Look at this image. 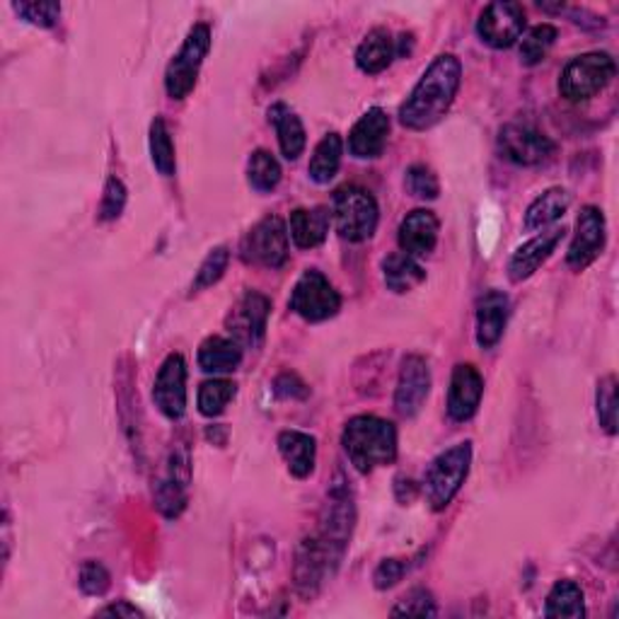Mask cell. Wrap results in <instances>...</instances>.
<instances>
[{
	"label": "cell",
	"mask_w": 619,
	"mask_h": 619,
	"mask_svg": "<svg viewBox=\"0 0 619 619\" xmlns=\"http://www.w3.org/2000/svg\"><path fill=\"white\" fill-rule=\"evenodd\" d=\"M460 83H463V63H460L457 56H436L400 107L402 127H407L409 131L433 129L453 107Z\"/></svg>",
	"instance_id": "obj_1"
},
{
	"label": "cell",
	"mask_w": 619,
	"mask_h": 619,
	"mask_svg": "<svg viewBox=\"0 0 619 619\" xmlns=\"http://www.w3.org/2000/svg\"><path fill=\"white\" fill-rule=\"evenodd\" d=\"M342 445L348 463L361 475H370L376 467L392 465L397 460V429L380 416H354L344 426Z\"/></svg>",
	"instance_id": "obj_2"
},
{
	"label": "cell",
	"mask_w": 619,
	"mask_h": 619,
	"mask_svg": "<svg viewBox=\"0 0 619 619\" xmlns=\"http://www.w3.org/2000/svg\"><path fill=\"white\" fill-rule=\"evenodd\" d=\"M472 467V443H457L443 450L426 469L424 497L431 511H445L463 489Z\"/></svg>",
	"instance_id": "obj_3"
},
{
	"label": "cell",
	"mask_w": 619,
	"mask_h": 619,
	"mask_svg": "<svg viewBox=\"0 0 619 619\" xmlns=\"http://www.w3.org/2000/svg\"><path fill=\"white\" fill-rule=\"evenodd\" d=\"M332 218L344 240L366 242L378 230V201L364 187H342L332 201Z\"/></svg>",
	"instance_id": "obj_4"
},
{
	"label": "cell",
	"mask_w": 619,
	"mask_h": 619,
	"mask_svg": "<svg viewBox=\"0 0 619 619\" xmlns=\"http://www.w3.org/2000/svg\"><path fill=\"white\" fill-rule=\"evenodd\" d=\"M617 63L610 53L588 51L571 59L559 75V93L569 103H585L612 83Z\"/></svg>",
	"instance_id": "obj_5"
},
{
	"label": "cell",
	"mask_w": 619,
	"mask_h": 619,
	"mask_svg": "<svg viewBox=\"0 0 619 619\" xmlns=\"http://www.w3.org/2000/svg\"><path fill=\"white\" fill-rule=\"evenodd\" d=\"M211 49V27L206 22H197L184 37L182 47L172 56L165 71V90L172 99H184L194 90L201 66Z\"/></svg>",
	"instance_id": "obj_6"
},
{
	"label": "cell",
	"mask_w": 619,
	"mask_h": 619,
	"mask_svg": "<svg viewBox=\"0 0 619 619\" xmlns=\"http://www.w3.org/2000/svg\"><path fill=\"white\" fill-rule=\"evenodd\" d=\"M290 310L306 322H324L342 310V296L318 269H308L290 290Z\"/></svg>",
	"instance_id": "obj_7"
},
{
	"label": "cell",
	"mask_w": 619,
	"mask_h": 619,
	"mask_svg": "<svg viewBox=\"0 0 619 619\" xmlns=\"http://www.w3.org/2000/svg\"><path fill=\"white\" fill-rule=\"evenodd\" d=\"M288 225L278 216H266L245 235L240 254L247 264L281 269L288 259Z\"/></svg>",
	"instance_id": "obj_8"
},
{
	"label": "cell",
	"mask_w": 619,
	"mask_h": 619,
	"mask_svg": "<svg viewBox=\"0 0 619 619\" xmlns=\"http://www.w3.org/2000/svg\"><path fill=\"white\" fill-rule=\"evenodd\" d=\"M269 314H272V300L259 290H245L225 318V330L242 348H257L266 336Z\"/></svg>",
	"instance_id": "obj_9"
},
{
	"label": "cell",
	"mask_w": 619,
	"mask_h": 619,
	"mask_svg": "<svg viewBox=\"0 0 619 619\" xmlns=\"http://www.w3.org/2000/svg\"><path fill=\"white\" fill-rule=\"evenodd\" d=\"M525 25L527 15L521 3L499 0V3H489L479 13L477 35L491 49H511L513 44L521 41Z\"/></svg>",
	"instance_id": "obj_10"
},
{
	"label": "cell",
	"mask_w": 619,
	"mask_h": 619,
	"mask_svg": "<svg viewBox=\"0 0 619 619\" xmlns=\"http://www.w3.org/2000/svg\"><path fill=\"white\" fill-rule=\"evenodd\" d=\"M189 481H191V463H189V450L177 445L170 460H167L165 475L155 481L153 487V501L155 509L160 511L165 517H179L187 509L189 501Z\"/></svg>",
	"instance_id": "obj_11"
},
{
	"label": "cell",
	"mask_w": 619,
	"mask_h": 619,
	"mask_svg": "<svg viewBox=\"0 0 619 619\" xmlns=\"http://www.w3.org/2000/svg\"><path fill=\"white\" fill-rule=\"evenodd\" d=\"M557 145L543 131L527 123H505L499 131V153L505 160L521 167H535L555 155Z\"/></svg>",
	"instance_id": "obj_12"
},
{
	"label": "cell",
	"mask_w": 619,
	"mask_h": 619,
	"mask_svg": "<svg viewBox=\"0 0 619 619\" xmlns=\"http://www.w3.org/2000/svg\"><path fill=\"white\" fill-rule=\"evenodd\" d=\"M607 245V223L598 206H583L576 221V233L567 252V264L573 272H585Z\"/></svg>",
	"instance_id": "obj_13"
},
{
	"label": "cell",
	"mask_w": 619,
	"mask_h": 619,
	"mask_svg": "<svg viewBox=\"0 0 619 619\" xmlns=\"http://www.w3.org/2000/svg\"><path fill=\"white\" fill-rule=\"evenodd\" d=\"M153 402L165 419L179 421L187 412V361L182 354H170L157 370Z\"/></svg>",
	"instance_id": "obj_14"
},
{
	"label": "cell",
	"mask_w": 619,
	"mask_h": 619,
	"mask_svg": "<svg viewBox=\"0 0 619 619\" xmlns=\"http://www.w3.org/2000/svg\"><path fill=\"white\" fill-rule=\"evenodd\" d=\"M431 392V368L419 354L404 356L400 366V380L395 390V409L404 419H412L421 412L426 397Z\"/></svg>",
	"instance_id": "obj_15"
},
{
	"label": "cell",
	"mask_w": 619,
	"mask_h": 619,
	"mask_svg": "<svg viewBox=\"0 0 619 619\" xmlns=\"http://www.w3.org/2000/svg\"><path fill=\"white\" fill-rule=\"evenodd\" d=\"M484 395V378L472 364H457L450 376L448 414L453 421H469L477 414Z\"/></svg>",
	"instance_id": "obj_16"
},
{
	"label": "cell",
	"mask_w": 619,
	"mask_h": 619,
	"mask_svg": "<svg viewBox=\"0 0 619 619\" xmlns=\"http://www.w3.org/2000/svg\"><path fill=\"white\" fill-rule=\"evenodd\" d=\"M390 136V115L385 109L373 107L354 123L348 133V153L356 160H376L382 155Z\"/></svg>",
	"instance_id": "obj_17"
},
{
	"label": "cell",
	"mask_w": 619,
	"mask_h": 619,
	"mask_svg": "<svg viewBox=\"0 0 619 619\" xmlns=\"http://www.w3.org/2000/svg\"><path fill=\"white\" fill-rule=\"evenodd\" d=\"M438 230H441V223H438L433 211L416 209L407 213L397 230L400 250L414 259L429 257L438 245Z\"/></svg>",
	"instance_id": "obj_18"
},
{
	"label": "cell",
	"mask_w": 619,
	"mask_h": 619,
	"mask_svg": "<svg viewBox=\"0 0 619 619\" xmlns=\"http://www.w3.org/2000/svg\"><path fill=\"white\" fill-rule=\"evenodd\" d=\"M564 233H567L564 228H551L547 233L535 235L533 240H527L525 245L517 247L513 257L509 259V278L513 284H523V281L531 278L537 269L555 254L557 245L564 240Z\"/></svg>",
	"instance_id": "obj_19"
},
{
	"label": "cell",
	"mask_w": 619,
	"mask_h": 619,
	"mask_svg": "<svg viewBox=\"0 0 619 619\" xmlns=\"http://www.w3.org/2000/svg\"><path fill=\"white\" fill-rule=\"evenodd\" d=\"M511 314V300L503 290H487L477 302V344L489 352V348L501 342L509 324Z\"/></svg>",
	"instance_id": "obj_20"
},
{
	"label": "cell",
	"mask_w": 619,
	"mask_h": 619,
	"mask_svg": "<svg viewBox=\"0 0 619 619\" xmlns=\"http://www.w3.org/2000/svg\"><path fill=\"white\" fill-rule=\"evenodd\" d=\"M332 225V211L318 206V209H296L290 213L288 221V235L290 240L300 250H312L328 240Z\"/></svg>",
	"instance_id": "obj_21"
},
{
	"label": "cell",
	"mask_w": 619,
	"mask_h": 619,
	"mask_svg": "<svg viewBox=\"0 0 619 619\" xmlns=\"http://www.w3.org/2000/svg\"><path fill=\"white\" fill-rule=\"evenodd\" d=\"M395 56H397V39L390 35V29L376 27L368 32L361 44H358L356 66L366 75H378L390 69Z\"/></svg>",
	"instance_id": "obj_22"
},
{
	"label": "cell",
	"mask_w": 619,
	"mask_h": 619,
	"mask_svg": "<svg viewBox=\"0 0 619 619\" xmlns=\"http://www.w3.org/2000/svg\"><path fill=\"white\" fill-rule=\"evenodd\" d=\"M278 453L293 477L308 479L314 472V460H318V441L302 431H281Z\"/></svg>",
	"instance_id": "obj_23"
},
{
	"label": "cell",
	"mask_w": 619,
	"mask_h": 619,
	"mask_svg": "<svg viewBox=\"0 0 619 619\" xmlns=\"http://www.w3.org/2000/svg\"><path fill=\"white\" fill-rule=\"evenodd\" d=\"M242 364V346L228 336H209L199 346V368L209 376L235 373Z\"/></svg>",
	"instance_id": "obj_24"
},
{
	"label": "cell",
	"mask_w": 619,
	"mask_h": 619,
	"mask_svg": "<svg viewBox=\"0 0 619 619\" xmlns=\"http://www.w3.org/2000/svg\"><path fill=\"white\" fill-rule=\"evenodd\" d=\"M269 121L276 127L278 148L286 160H298L308 145V133L300 117L296 111H290L284 103H276L274 107H269Z\"/></svg>",
	"instance_id": "obj_25"
},
{
	"label": "cell",
	"mask_w": 619,
	"mask_h": 619,
	"mask_svg": "<svg viewBox=\"0 0 619 619\" xmlns=\"http://www.w3.org/2000/svg\"><path fill=\"white\" fill-rule=\"evenodd\" d=\"M571 206V194L564 187H551L543 191L525 211V230H545L549 225L564 218V213Z\"/></svg>",
	"instance_id": "obj_26"
},
{
	"label": "cell",
	"mask_w": 619,
	"mask_h": 619,
	"mask_svg": "<svg viewBox=\"0 0 619 619\" xmlns=\"http://www.w3.org/2000/svg\"><path fill=\"white\" fill-rule=\"evenodd\" d=\"M382 278H385L388 290L402 296V293H409L416 286H421L426 281V272L414 257L395 252L382 259Z\"/></svg>",
	"instance_id": "obj_27"
},
{
	"label": "cell",
	"mask_w": 619,
	"mask_h": 619,
	"mask_svg": "<svg viewBox=\"0 0 619 619\" xmlns=\"http://www.w3.org/2000/svg\"><path fill=\"white\" fill-rule=\"evenodd\" d=\"M344 141L340 133H328L318 145H314L308 175L314 184H330L342 167Z\"/></svg>",
	"instance_id": "obj_28"
},
{
	"label": "cell",
	"mask_w": 619,
	"mask_h": 619,
	"mask_svg": "<svg viewBox=\"0 0 619 619\" xmlns=\"http://www.w3.org/2000/svg\"><path fill=\"white\" fill-rule=\"evenodd\" d=\"M547 617H573L579 619L585 615V595L576 581H557L549 591L545 603Z\"/></svg>",
	"instance_id": "obj_29"
},
{
	"label": "cell",
	"mask_w": 619,
	"mask_h": 619,
	"mask_svg": "<svg viewBox=\"0 0 619 619\" xmlns=\"http://www.w3.org/2000/svg\"><path fill=\"white\" fill-rule=\"evenodd\" d=\"M148 145H151V160L153 167L163 177H172L177 170V157H175V143L170 136V129L163 117H155L151 121L148 131Z\"/></svg>",
	"instance_id": "obj_30"
},
{
	"label": "cell",
	"mask_w": 619,
	"mask_h": 619,
	"mask_svg": "<svg viewBox=\"0 0 619 619\" xmlns=\"http://www.w3.org/2000/svg\"><path fill=\"white\" fill-rule=\"evenodd\" d=\"M281 165L276 157L264 151V148H259L250 155V160H247V182H250V187L254 191H259V194H269V191H274L281 182Z\"/></svg>",
	"instance_id": "obj_31"
},
{
	"label": "cell",
	"mask_w": 619,
	"mask_h": 619,
	"mask_svg": "<svg viewBox=\"0 0 619 619\" xmlns=\"http://www.w3.org/2000/svg\"><path fill=\"white\" fill-rule=\"evenodd\" d=\"M238 395V385L225 378H213L201 382L199 388V412L209 416V419H216L225 412V407L233 402V397Z\"/></svg>",
	"instance_id": "obj_32"
},
{
	"label": "cell",
	"mask_w": 619,
	"mask_h": 619,
	"mask_svg": "<svg viewBox=\"0 0 619 619\" xmlns=\"http://www.w3.org/2000/svg\"><path fill=\"white\" fill-rule=\"evenodd\" d=\"M559 29L555 25H537L521 39V61L523 66H537L547 59L549 49L555 47Z\"/></svg>",
	"instance_id": "obj_33"
},
{
	"label": "cell",
	"mask_w": 619,
	"mask_h": 619,
	"mask_svg": "<svg viewBox=\"0 0 619 619\" xmlns=\"http://www.w3.org/2000/svg\"><path fill=\"white\" fill-rule=\"evenodd\" d=\"M595 412H598L600 429L607 436L617 433V378L605 376L598 382V392H595Z\"/></svg>",
	"instance_id": "obj_34"
},
{
	"label": "cell",
	"mask_w": 619,
	"mask_h": 619,
	"mask_svg": "<svg viewBox=\"0 0 619 619\" xmlns=\"http://www.w3.org/2000/svg\"><path fill=\"white\" fill-rule=\"evenodd\" d=\"M228 262H230L228 247L221 245V247H216V250H211L204 262H201L194 281H191V293H201V290H206L211 286H216L218 281L223 278L225 269H228Z\"/></svg>",
	"instance_id": "obj_35"
},
{
	"label": "cell",
	"mask_w": 619,
	"mask_h": 619,
	"mask_svg": "<svg viewBox=\"0 0 619 619\" xmlns=\"http://www.w3.org/2000/svg\"><path fill=\"white\" fill-rule=\"evenodd\" d=\"M404 187H407L414 199L421 201H433L438 199V194H441V182H438V177L431 167L426 165H412L407 170V177H404Z\"/></svg>",
	"instance_id": "obj_36"
},
{
	"label": "cell",
	"mask_w": 619,
	"mask_h": 619,
	"mask_svg": "<svg viewBox=\"0 0 619 619\" xmlns=\"http://www.w3.org/2000/svg\"><path fill=\"white\" fill-rule=\"evenodd\" d=\"M392 615L395 617H436L438 607L431 591L426 588H414L404 598L392 607Z\"/></svg>",
	"instance_id": "obj_37"
},
{
	"label": "cell",
	"mask_w": 619,
	"mask_h": 619,
	"mask_svg": "<svg viewBox=\"0 0 619 619\" xmlns=\"http://www.w3.org/2000/svg\"><path fill=\"white\" fill-rule=\"evenodd\" d=\"M127 199H129V191H127V187H123L121 179L109 177L107 184H105L103 201H99V211H97L99 221H103V223L117 221L123 213V209H127Z\"/></svg>",
	"instance_id": "obj_38"
},
{
	"label": "cell",
	"mask_w": 619,
	"mask_h": 619,
	"mask_svg": "<svg viewBox=\"0 0 619 619\" xmlns=\"http://www.w3.org/2000/svg\"><path fill=\"white\" fill-rule=\"evenodd\" d=\"M15 13L29 22V25L51 29L59 25L61 20V5L59 3H13Z\"/></svg>",
	"instance_id": "obj_39"
},
{
	"label": "cell",
	"mask_w": 619,
	"mask_h": 619,
	"mask_svg": "<svg viewBox=\"0 0 619 619\" xmlns=\"http://www.w3.org/2000/svg\"><path fill=\"white\" fill-rule=\"evenodd\" d=\"M78 585L85 595H93V598H103V595L109 591L111 585V576L109 571L99 564L95 559H87L85 564L81 567V573H78Z\"/></svg>",
	"instance_id": "obj_40"
},
{
	"label": "cell",
	"mask_w": 619,
	"mask_h": 619,
	"mask_svg": "<svg viewBox=\"0 0 619 619\" xmlns=\"http://www.w3.org/2000/svg\"><path fill=\"white\" fill-rule=\"evenodd\" d=\"M412 569V559H385L380 561L376 573H373V583L378 591H388L395 588V585L407 576V571Z\"/></svg>",
	"instance_id": "obj_41"
},
{
	"label": "cell",
	"mask_w": 619,
	"mask_h": 619,
	"mask_svg": "<svg viewBox=\"0 0 619 619\" xmlns=\"http://www.w3.org/2000/svg\"><path fill=\"white\" fill-rule=\"evenodd\" d=\"M276 395L278 397H290V400H296V397H308V385L302 382L298 376H290V373H284L278 380H276Z\"/></svg>",
	"instance_id": "obj_42"
},
{
	"label": "cell",
	"mask_w": 619,
	"mask_h": 619,
	"mask_svg": "<svg viewBox=\"0 0 619 619\" xmlns=\"http://www.w3.org/2000/svg\"><path fill=\"white\" fill-rule=\"evenodd\" d=\"M97 615L103 617H143V612L139 610L136 605H131L129 600H119V603H111L107 607H103Z\"/></svg>",
	"instance_id": "obj_43"
}]
</instances>
